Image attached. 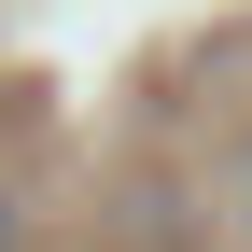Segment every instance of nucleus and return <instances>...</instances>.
Returning <instances> with one entry per match:
<instances>
[{
    "label": "nucleus",
    "mask_w": 252,
    "mask_h": 252,
    "mask_svg": "<svg viewBox=\"0 0 252 252\" xmlns=\"http://www.w3.org/2000/svg\"><path fill=\"white\" fill-rule=\"evenodd\" d=\"M0 252H14V210H0Z\"/></svg>",
    "instance_id": "nucleus-1"
}]
</instances>
